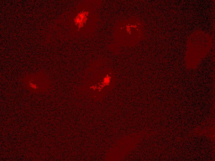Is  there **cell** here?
<instances>
[{"label": "cell", "mask_w": 215, "mask_h": 161, "mask_svg": "<svg viewBox=\"0 0 215 161\" xmlns=\"http://www.w3.org/2000/svg\"><path fill=\"white\" fill-rule=\"evenodd\" d=\"M48 81L47 76L41 73L24 76L21 79L24 85L33 91L44 90L49 85Z\"/></svg>", "instance_id": "obj_1"}]
</instances>
